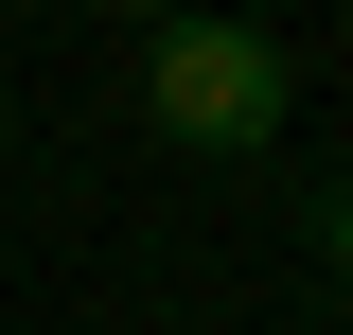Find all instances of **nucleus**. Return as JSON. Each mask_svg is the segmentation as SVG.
Here are the masks:
<instances>
[{
	"mask_svg": "<svg viewBox=\"0 0 353 335\" xmlns=\"http://www.w3.org/2000/svg\"><path fill=\"white\" fill-rule=\"evenodd\" d=\"M318 265L353 283V159H336V194H318Z\"/></svg>",
	"mask_w": 353,
	"mask_h": 335,
	"instance_id": "f03ea898",
	"label": "nucleus"
},
{
	"mask_svg": "<svg viewBox=\"0 0 353 335\" xmlns=\"http://www.w3.org/2000/svg\"><path fill=\"white\" fill-rule=\"evenodd\" d=\"M141 124H159L176 159H265V141H283V53H265L248 18H159V36H141Z\"/></svg>",
	"mask_w": 353,
	"mask_h": 335,
	"instance_id": "f257e3e1",
	"label": "nucleus"
}]
</instances>
